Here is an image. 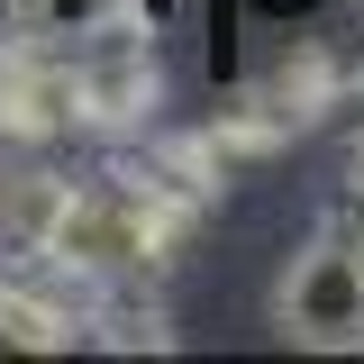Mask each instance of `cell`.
Listing matches in <instances>:
<instances>
[{
  "mask_svg": "<svg viewBox=\"0 0 364 364\" xmlns=\"http://www.w3.org/2000/svg\"><path fill=\"white\" fill-rule=\"evenodd\" d=\"M273 328L291 346H310V355H364V200L355 191L282 264V282H273Z\"/></svg>",
  "mask_w": 364,
  "mask_h": 364,
  "instance_id": "cell-1",
  "label": "cell"
},
{
  "mask_svg": "<svg viewBox=\"0 0 364 364\" xmlns=\"http://www.w3.org/2000/svg\"><path fill=\"white\" fill-rule=\"evenodd\" d=\"M337 100H346V55H328V46H282L200 136L219 146V164L237 173V164H255V155H282L291 136L328 128Z\"/></svg>",
  "mask_w": 364,
  "mask_h": 364,
  "instance_id": "cell-2",
  "label": "cell"
},
{
  "mask_svg": "<svg viewBox=\"0 0 364 364\" xmlns=\"http://www.w3.org/2000/svg\"><path fill=\"white\" fill-rule=\"evenodd\" d=\"M73 64V136H146L155 109H164V64H155V28L128 18V9H100L82 37L64 46Z\"/></svg>",
  "mask_w": 364,
  "mask_h": 364,
  "instance_id": "cell-3",
  "label": "cell"
},
{
  "mask_svg": "<svg viewBox=\"0 0 364 364\" xmlns=\"http://www.w3.org/2000/svg\"><path fill=\"white\" fill-rule=\"evenodd\" d=\"M0 346H18V355L91 346V282L37 264V255H0Z\"/></svg>",
  "mask_w": 364,
  "mask_h": 364,
  "instance_id": "cell-4",
  "label": "cell"
},
{
  "mask_svg": "<svg viewBox=\"0 0 364 364\" xmlns=\"http://www.w3.org/2000/svg\"><path fill=\"white\" fill-rule=\"evenodd\" d=\"M337 119H346V128H364V64H346V100H337Z\"/></svg>",
  "mask_w": 364,
  "mask_h": 364,
  "instance_id": "cell-5",
  "label": "cell"
},
{
  "mask_svg": "<svg viewBox=\"0 0 364 364\" xmlns=\"http://www.w3.org/2000/svg\"><path fill=\"white\" fill-rule=\"evenodd\" d=\"M346 191L364 200V128H355V146H346Z\"/></svg>",
  "mask_w": 364,
  "mask_h": 364,
  "instance_id": "cell-6",
  "label": "cell"
},
{
  "mask_svg": "<svg viewBox=\"0 0 364 364\" xmlns=\"http://www.w3.org/2000/svg\"><path fill=\"white\" fill-rule=\"evenodd\" d=\"M0 155H9V119H0Z\"/></svg>",
  "mask_w": 364,
  "mask_h": 364,
  "instance_id": "cell-7",
  "label": "cell"
}]
</instances>
